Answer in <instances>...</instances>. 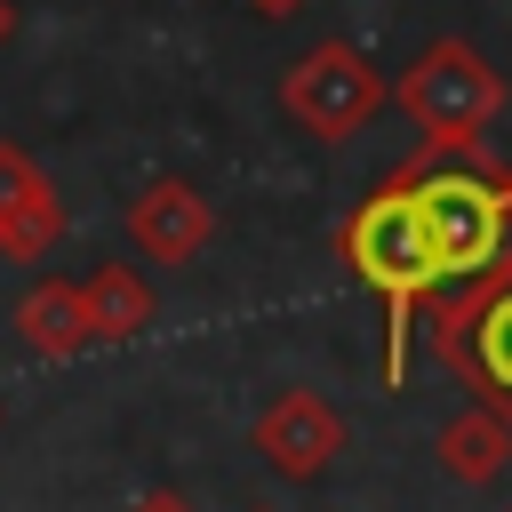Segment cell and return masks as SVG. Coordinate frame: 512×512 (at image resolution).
Segmentation results:
<instances>
[{
	"mask_svg": "<svg viewBox=\"0 0 512 512\" xmlns=\"http://www.w3.org/2000/svg\"><path fill=\"white\" fill-rule=\"evenodd\" d=\"M216 232V208L184 184V176H152L136 200H128V248L144 264H192Z\"/></svg>",
	"mask_w": 512,
	"mask_h": 512,
	"instance_id": "obj_8",
	"label": "cell"
},
{
	"mask_svg": "<svg viewBox=\"0 0 512 512\" xmlns=\"http://www.w3.org/2000/svg\"><path fill=\"white\" fill-rule=\"evenodd\" d=\"M440 352L480 400H512V272L464 280L456 304H440Z\"/></svg>",
	"mask_w": 512,
	"mask_h": 512,
	"instance_id": "obj_5",
	"label": "cell"
},
{
	"mask_svg": "<svg viewBox=\"0 0 512 512\" xmlns=\"http://www.w3.org/2000/svg\"><path fill=\"white\" fill-rule=\"evenodd\" d=\"M256 456H264L280 480H320V472L344 456V416H336L320 392L288 384V392H272L264 416H256Z\"/></svg>",
	"mask_w": 512,
	"mask_h": 512,
	"instance_id": "obj_6",
	"label": "cell"
},
{
	"mask_svg": "<svg viewBox=\"0 0 512 512\" xmlns=\"http://www.w3.org/2000/svg\"><path fill=\"white\" fill-rule=\"evenodd\" d=\"M384 104H392V88H384V72H376L352 40H320V48H304V56L280 72V112H288L304 136H320V144L360 136Z\"/></svg>",
	"mask_w": 512,
	"mask_h": 512,
	"instance_id": "obj_4",
	"label": "cell"
},
{
	"mask_svg": "<svg viewBox=\"0 0 512 512\" xmlns=\"http://www.w3.org/2000/svg\"><path fill=\"white\" fill-rule=\"evenodd\" d=\"M128 512H200V504H192V496H176V488H160V496H136Z\"/></svg>",
	"mask_w": 512,
	"mask_h": 512,
	"instance_id": "obj_12",
	"label": "cell"
},
{
	"mask_svg": "<svg viewBox=\"0 0 512 512\" xmlns=\"http://www.w3.org/2000/svg\"><path fill=\"white\" fill-rule=\"evenodd\" d=\"M432 456L448 464V480H464V488H480V480H496L504 464H512V424L488 408V400H472V408H456L448 424H440V440H432Z\"/></svg>",
	"mask_w": 512,
	"mask_h": 512,
	"instance_id": "obj_10",
	"label": "cell"
},
{
	"mask_svg": "<svg viewBox=\"0 0 512 512\" xmlns=\"http://www.w3.org/2000/svg\"><path fill=\"white\" fill-rule=\"evenodd\" d=\"M392 104L408 112L416 144L464 152V144H480V128L504 112V72H496L480 48H464V40H432V48L400 72Z\"/></svg>",
	"mask_w": 512,
	"mask_h": 512,
	"instance_id": "obj_2",
	"label": "cell"
},
{
	"mask_svg": "<svg viewBox=\"0 0 512 512\" xmlns=\"http://www.w3.org/2000/svg\"><path fill=\"white\" fill-rule=\"evenodd\" d=\"M80 288H88L96 344H128V336H144V328H152V288H144V272H136V264H96Z\"/></svg>",
	"mask_w": 512,
	"mask_h": 512,
	"instance_id": "obj_11",
	"label": "cell"
},
{
	"mask_svg": "<svg viewBox=\"0 0 512 512\" xmlns=\"http://www.w3.org/2000/svg\"><path fill=\"white\" fill-rule=\"evenodd\" d=\"M416 216H424L440 280L512 272V192H504V176H472V168L424 176L416 184Z\"/></svg>",
	"mask_w": 512,
	"mask_h": 512,
	"instance_id": "obj_3",
	"label": "cell"
},
{
	"mask_svg": "<svg viewBox=\"0 0 512 512\" xmlns=\"http://www.w3.org/2000/svg\"><path fill=\"white\" fill-rule=\"evenodd\" d=\"M16 336L32 360H80L96 344V320H88V288L80 280H32L24 304H16Z\"/></svg>",
	"mask_w": 512,
	"mask_h": 512,
	"instance_id": "obj_9",
	"label": "cell"
},
{
	"mask_svg": "<svg viewBox=\"0 0 512 512\" xmlns=\"http://www.w3.org/2000/svg\"><path fill=\"white\" fill-rule=\"evenodd\" d=\"M16 40V0H0V48Z\"/></svg>",
	"mask_w": 512,
	"mask_h": 512,
	"instance_id": "obj_13",
	"label": "cell"
},
{
	"mask_svg": "<svg viewBox=\"0 0 512 512\" xmlns=\"http://www.w3.org/2000/svg\"><path fill=\"white\" fill-rule=\"evenodd\" d=\"M336 256L384 296V320H392L384 328V384H400V368H408V320H416V304L440 280L432 240H424V216H416V184L392 176L384 192H368L360 216L336 224Z\"/></svg>",
	"mask_w": 512,
	"mask_h": 512,
	"instance_id": "obj_1",
	"label": "cell"
},
{
	"mask_svg": "<svg viewBox=\"0 0 512 512\" xmlns=\"http://www.w3.org/2000/svg\"><path fill=\"white\" fill-rule=\"evenodd\" d=\"M64 240V200L48 184V168L24 144H0V256L8 264H40Z\"/></svg>",
	"mask_w": 512,
	"mask_h": 512,
	"instance_id": "obj_7",
	"label": "cell"
},
{
	"mask_svg": "<svg viewBox=\"0 0 512 512\" xmlns=\"http://www.w3.org/2000/svg\"><path fill=\"white\" fill-rule=\"evenodd\" d=\"M256 8H264V16H288V8H296V0H256Z\"/></svg>",
	"mask_w": 512,
	"mask_h": 512,
	"instance_id": "obj_14",
	"label": "cell"
}]
</instances>
